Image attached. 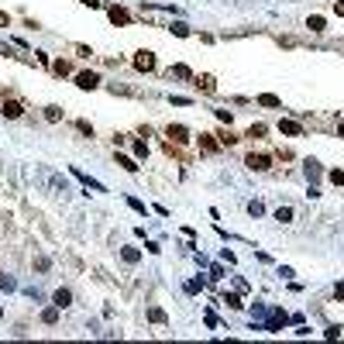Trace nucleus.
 <instances>
[{
    "label": "nucleus",
    "mask_w": 344,
    "mask_h": 344,
    "mask_svg": "<svg viewBox=\"0 0 344 344\" xmlns=\"http://www.w3.org/2000/svg\"><path fill=\"white\" fill-rule=\"evenodd\" d=\"M200 148H203V151H217V141H213V135H200Z\"/></svg>",
    "instance_id": "obj_19"
},
{
    "label": "nucleus",
    "mask_w": 344,
    "mask_h": 344,
    "mask_svg": "<svg viewBox=\"0 0 344 344\" xmlns=\"http://www.w3.org/2000/svg\"><path fill=\"white\" fill-rule=\"evenodd\" d=\"M169 76H176V79H193V72H190V66H183V62H179V66H172V69H169Z\"/></svg>",
    "instance_id": "obj_10"
},
{
    "label": "nucleus",
    "mask_w": 344,
    "mask_h": 344,
    "mask_svg": "<svg viewBox=\"0 0 344 344\" xmlns=\"http://www.w3.org/2000/svg\"><path fill=\"white\" fill-rule=\"evenodd\" d=\"M338 138H344V124H338Z\"/></svg>",
    "instance_id": "obj_34"
},
{
    "label": "nucleus",
    "mask_w": 344,
    "mask_h": 344,
    "mask_svg": "<svg viewBox=\"0 0 344 344\" xmlns=\"http://www.w3.org/2000/svg\"><path fill=\"white\" fill-rule=\"evenodd\" d=\"M148 320H155V324H165L169 317H165V310H158V306H151V310H148Z\"/></svg>",
    "instance_id": "obj_18"
},
{
    "label": "nucleus",
    "mask_w": 344,
    "mask_h": 344,
    "mask_svg": "<svg viewBox=\"0 0 344 344\" xmlns=\"http://www.w3.org/2000/svg\"><path fill=\"white\" fill-rule=\"evenodd\" d=\"M42 320H45V324H55V320H59V306H49V310L42 313Z\"/></svg>",
    "instance_id": "obj_21"
},
{
    "label": "nucleus",
    "mask_w": 344,
    "mask_h": 344,
    "mask_svg": "<svg viewBox=\"0 0 344 344\" xmlns=\"http://www.w3.org/2000/svg\"><path fill=\"white\" fill-rule=\"evenodd\" d=\"M338 296H341V299H344V282H338Z\"/></svg>",
    "instance_id": "obj_33"
},
{
    "label": "nucleus",
    "mask_w": 344,
    "mask_h": 344,
    "mask_svg": "<svg viewBox=\"0 0 344 344\" xmlns=\"http://www.w3.org/2000/svg\"><path fill=\"white\" fill-rule=\"evenodd\" d=\"M258 103H262V107H282V100H279L275 93H262V97H258Z\"/></svg>",
    "instance_id": "obj_12"
},
{
    "label": "nucleus",
    "mask_w": 344,
    "mask_h": 344,
    "mask_svg": "<svg viewBox=\"0 0 344 344\" xmlns=\"http://www.w3.org/2000/svg\"><path fill=\"white\" fill-rule=\"evenodd\" d=\"M193 83H197V86H200V90H203V93H213V90H217V79H213V76H193Z\"/></svg>",
    "instance_id": "obj_6"
},
{
    "label": "nucleus",
    "mask_w": 344,
    "mask_h": 344,
    "mask_svg": "<svg viewBox=\"0 0 344 344\" xmlns=\"http://www.w3.org/2000/svg\"><path fill=\"white\" fill-rule=\"evenodd\" d=\"M217 121H224V124H231V121H234V114H231V110H217Z\"/></svg>",
    "instance_id": "obj_29"
},
{
    "label": "nucleus",
    "mask_w": 344,
    "mask_h": 344,
    "mask_svg": "<svg viewBox=\"0 0 344 344\" xmlns=\"http://www.w3.org/2000/svg\"><path fill=\"white\" fill-rule=\"evenodd\" d=\"M248 213H251V217H262V213H265V206H262V203H248Z\"/></svg>",
    "instance_id": "obj_27"
},
{
    "label": "nucleus",
    "mask_w": 344,
    "mask_h": 344,
    "mask_svg": "<svg viewBox=\"0 0 344 344\" xmlns=\"http://www.w3.org/2000/svg\"><path fill=\"white\" fill-rule=\"evenodd\" d=\"M135 155H138V158H145V155H148V145H145V141H135Z\"/></svg>",
    "instance_id": "obj_26"
},
{
    "label": "nucleus",
    "mask_w": 344,
    "mask_h": 344,
    "mask_svg": "<svg viewBox=\"0 0 344 344\" xmlns=\"http://www.w3.org/2000/svg\"><path fill=\"white\" fill-rule=\"evenodd\" d=\"M224 303H227V306H231V310H241V306H245V303H241V296H238V293H227V296H224Z\"/></svg>",
    "instance_id": "obj_17"
},
{
    "label": "nucleus",
    "mask_w": 344,
    "mask_h": 344,
    "mask_svg": "<svg viewBox=\"0 0 344 344\" xmlns=\"http://www.w3.org/2000/svg\"><path fill=\"white\" fill-rule=\"evenodd\" d=\"M76 128H79L86 138H93V124H90V121H76Z\"/></svg>",
    "instance_id": "obj_24"
},
{
    "label": "nucleus",
    "mask_w": 344,
    "mask_h": 344,
    "mask_svg": "<svg viewBox=\"0 0 344 344\" xmlns=\"http://www.w3.org/2000/svg\"><path fill=\"white\" fill-rule=\"evenodd\" d=\"M76 86H79V90H97V86H100V76H97V72H79V76H76Z\"/></svg>",
    "instance_id": "obj_5"
},
{
    "label": "nucleus",
    "mask_w": 344,
    "mask_h": 344,
    "mask_svg": "<svg viewBox=\"0 0 344 344\" xmlns=\"http://www.w3.org/2000/svg\"><path fill=\"white\" fill-rule=\"evenodd\" d=\"M52 72H59V76H66V72H69V62H66V59H59V62H52Z\"/></svg>",
    "instance_id": "obj_23"
},
{
    "label": "nucleus",
    "mask_w": 344,
    "mask_h": 344,
    "mask_svg": "<svg viewBox=\"0 0 344 344\" xmlns=\"http://www.w3.org/2000/svg\"><path fill=\"white\" fill-rule=\"evenodd\" d=\"M52 303H55L59 310H66L69 303H72V293H69V289H55V296H52Z\"/></svg>",
    "instance_id": "obj_8"
},
{
    "label": "nucleus",
    "mask_w": 344,
    "mask_h": 344,
    "mask_svg": "<svg viewBox=\"0 0 344 344\" xmlns=\"http://www.w3.org/2000/svg\"><path fill=\"white\" fill-rule=\"evenodd\" d=\"M245 165H248L251 172H265V169H272V155H265V151H251V155L245 158Z\"/></svg>",
    "instance_id": "obj_1"
},
{
    "label": "nucleus",
    "mask_w": 344,
    "mask_h": 344,
    "mask_svg": "<svg viewBox=\"0 0 344 344\" xmlns=\"http://www.w3.org/2000/svg\"><path fill=\"white\" fill-rule=\"evenodd\" d=\"M165 138H172L176 145H186V141H190V128H183V124H169V128H165Z\"/></svg>",
    "instance_id": "obj_4"
},
{
    "label": "nucleus",
    "mask_w": 344,
    "mask_h": 344,
    "mask_svg": "<svg viewBox=\"0 0 344 344\" xmlns=\"http://www.w3.org/2000/svg\"><path fill=\"white\" fill-rule=\"evenodd\" d=\"M135 69H141V72H151V69H155V55H151L148 49L135 52Z\"/></svg>",
    "instance_id": "obj_3"
},
{
    "label": "nucleus",
    "mask_w": 344,
    "mask_h": 344,
    "mask_svg": "<svg viewBox=\"0 0 344 344\" xmlns=\"http://www.w3.org/2000/svg\"><path fill=\"white\" fill-rule=\"evenodd\" d=\"M0 28H10V14H3V10H0Z\"/></svg>",
    "instance_id": "obj_31"
},
{
    "label": "nucleus",
    "mask_w": 344,
    "mask_h": 344,
    "mask_svg": "<svg viewBox=\"0 0 344 344\" xmlns=\"http://www.w3.org/2000/svg\"><path fill=\"white\" fill-rule=\"evenodd\" d=\"M334 14H338V17H344V0H334Z\"/></svg>",
    "instance_id": "obj_30"
},
{
    "label": "nucleus",
    "mask_w": 344,
    "mask_h": 344,
    "mask_svg": "<svg viewBox=\"0 0 344 344\" xmlns=\"http://www.w3.org/2000/svg\"><path fill=\"white\" fill-rule=\"evenodd\" d=\"M172 31H176V35H179V38H186V35H190V28H186V24H183V21H179V24H172Z\"/></svg>",
    "instance_id": "obj_28"
},
{
    "label": "nucleus",
    "mask_w": 344,
    "mask_h": 344,
    "mask_svg": "<svg viewBox=\"0 0 344 344\" xmlns=\"http://www.w3.org/2000/svg\"><path fill=\"white\" fill-rule=\"evenodd\" d=\"M275 220L289 224V220H293V206H279V210H275Z\"/></svg>",
    "instance_id": "obj_16"
},
{
    "label": "nucleus",
    "mask_w": 344,
    "mask_h": 344,
    "mask_svg": "<svg viewBox=\"0 0 344 344\" xmlns=\"http://www.w3.org/2000/svg\"><path fill=\"white\" fill-rule=\"evenodd\" d=\"M306 28H310V31H324V28H327V21H324L320 14H313V17H306Z\"/></svg>",
    "instance_id": "obj_11"
},
{
    "label": "nucleus",
    "mask_w": 344,
    "mask_h": 344,
    "mask_svg": "<svg viewBox=\"0 0 344 344\" xmlns=\"http://www.w3.org/2000/svg\"><path fill=\"white\" fill-rule=\"evenodd\" d=\"M279 131H282V135H289V138L303 135V128H299V124H296V121H279Z\"/></svg>",
    "instance_id": "obj_9"
},
{
    "label": "nucleus",
    "mask_w": 344,
    "mask_h": 344,
    "mask_svg": "<svg viewBox=\"0 0 344 344\" xmlns=\"http://www.w3.org/2000/svg\"><path fill=\"white\" fill-rule=\"evenodd\" d=\"M248 138H265V124H251V128H248Z\"/></svg>",
    "instance_id": "obj_22"
},
{
    "label": "nucleus",
    "mask_w": 344,
    "mask_h": 344,
    "mask_svg": "<svg viewBox=\"0 0 344 344\" xmlns=\"http://www.w3.org/2000/svg\"><path fill=\"white\" fill-rule=\"evenodd\" d=\"M306 176H310V179L320 176V162H317V158H306Z\"/></svg>",
    "instance_id": "obj_15"
},
{
    "label": "nucleus",
    "mask_w": 344,
    "mask_h": 344,
    "mask_svg": "<svg viewBox=\"0 0 344 344\" xmlns=\"http://www.w3.org/2000/svg\"><path fill=\"white\" fill-rule=\"evenodd\" d=\"M121 258H124L128 265H135L138 258H141V251H138V248H124V251H121Z\"/></svg>",
    "instance_id": "obj_13"
},
{
    "label": "nucleus",
    "mask_w": 344,
    "mask_h": 344,
    "mask_svg": "<svg viewBox=\"0 0 344 344\" xmlns=\"http://www.w3.org/2000/svg\"><path fill=\"white\" fill-rule=\"evenodd\" d=\"M331 183H334V186H344V169H334V172H331Z\"/></svg>",
    "instance_id": "obj_25"
},
{
    "label": "nucleus",
    "mask_w": 344,
    "mask_h": 344,
    "mask_svg": "<svg viewBox=\"0 0 344 344\" xmlns=\"http://www.w3.org/2000/svg\"><path fill=\"white\" fill-rule=\"evenodd\" d=\"M117 165H121V169H128V172H138L135 158H128V155H117Z\"/></svg>",
    "instance_id": "obj_20"
},
{
    "label": "nucleus",
    "mask_w": 344,
    "mask_h": 344,
    "mask_svg": "<svg viewBox=\"0 0 344 344\" xmlns=\"http://www.w3.org/2000/svg\"><path fill=\"white\" fill-rule=\"evenodd\" d=\"M107 14H110V21H114V24H131V14H128L124 7H110Z\"/></svg>",
    "instance_id": "obj_7"
},
{
    "label": "nucleus",
    "mask_w": 344,
    "mask_h": 344,
    "mask_svg": "<svg viewBox=\"0 0 344 344\" xmlns=\"http://www.w3.org/2000/svg\"><path fill=\"white\" fill-rule=\"evenodd\" d=\"M0 114L10 117V121H17V117L24 114V103H21V100H3V103H0Z\"/></svg>",
    "instance_id": "obj_2"
},
{
    "label": "nucleus",
    "mask_w": 344,
    "mask_h": 344,
    "mask_svg": "<svg viewBox=\"0 0 344 344\" xmlns=\"http://www.w3.org/2000/svg\"><path fill=\"white\" fill-rule=\"evenodd\" d=\"M79 3H86V7H100V0H79Z\"/></svg>",
    "instance_id": "obj_32"
},
{
    "label": "nucleus",
    "mask_w": 344,
    "mask_h": 344,
    "mask_svg": "<svg viewBox=\"0 0 344 344\" xmlns=\"http://www.w3.org/2000/svg\"><path fill=\"white\" fill-rule=\"evenodd\" d=\"M45 121H62V107H45Z\"/></svg>",
    "instance_id": "obj_14"
}]
</instances>
